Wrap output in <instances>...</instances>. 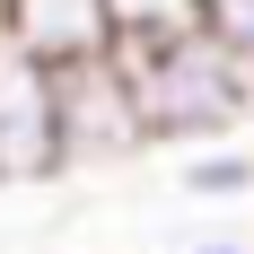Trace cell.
<instances>
[{
    "label": "cell",
    "mask_w": 254,
    "mask_h": 254,
    "mask_svg": "<svg viewBox=\"0 0 254 254\" xmlns=\"http://www.w3.org/2000/svg\"><path fill=\"white\" fill-rule=\"evenodd\" d=\"M114 62L131 79V105H140L149 149H219L254 114V70L228 44H210L202 26L193 35H167V44H123Z\"/></svg>",
    "instance_id": "1"
},
{
    "label": "cell",
    "mask_w": 254,
    "mask_h": 254,
    "mask_svg": "<svg viewBox=\"0 0 254 254\" xmlns=\"http://www.w3.org/2000/svg\"><path fill=\"white\" fill-rule=\"evenodd\" d=\"M62 167V79L0 35V184H53Z\"/></svg>",
    "instance_id": "2"
},
{
    "label": "cell",
    "mask_w": 254,
    "mask_h": 254,
    "mask_svg": "<svg viewBox=\"0 0 254 254\" xmlns=\"http://www.w3.org/2000/svg\"><path fill=\"white\" fill-rule=\"evenodd\" d=\"M53 79H62V167H123V158L149 149L131 79H123L114 53L79 62V70H53Z\"/></svg>",
    "instance_id": "3"
},
{
    "label": "cell",
    "mask_w": 254,
    "mask_h": 254,
    "mask_svg": "<svg viewBox=\"0 0 254 254\" xmlns=\"http://www.w3.org/2000/svg\"><path fill=\"white\" fill-rule=\"evenodd\" d=\"M9 44H26L44 70H79V62L114 53V18H105V0H18Z\"/></svg>",
    "instance_id": "4"
},
{
    "label": "cell",
    "mask_w": 254,
    "mask_h": 254,
    "mask_svg": "<svg viewBox=\"0 0 254 254\" xmlns=\"http://www.w3.org/2000/svg\"><path fill=\"white\" fill-rule=\"evenodd\" d=\"M105 18H114V53H123V44L193 35V26H202V0H105Z\"/></svg>",
    "instance_id": "5"
},
{
    "label": "cell",
    "mask_w": 254,
    "mask_h": 254,
    "mask_svg": "<svg viewBox=\"0 0 254 254\" xmlns=\"http://www.w3.org/2000/svg\"><path fill=\"white\" fill-rule=\"evenodd\" d=\"M176 184L193 193V202H246V193H254V158L219 140V149H193V158H184Z\"/></svg>",
    "instance_id": "6"
},
{
    "label": "cell",
    "mask_w": 254,
    "mask_h": 254,
    "mask_svg": "<svg viewBox=\"0 0 254 254\" xmlns=\"http://www.w3.org/2000/svg\"><path fill=\"white\" fill-rule=\"evenodd\" d=\"M202 35H210V44H228L237 62L254 70V0H202Z\"/></svg>",
    "instance_id": "7"
},
{
    "label": "cell",
    "mask_w": 254,
    "mask_h": 254,
    "mask_svg": "<svg viewBox=\"0 0 254 254\" xmlns=\"http://www.w3.org/2000/svg\"><path fill=\"white\" fill-rule=\"evenodd\" d=\"M176 254H254V237H237V228H202V237H184Z\"/></svg>",
    "instance_id": "8"
},
{
    "label": "cell",
    "mask_w": 254,
    "mask_h": 254,
    "mask_svg": "<svg viewBox=\"0 0 254 254\" xmlns=\"http://www.w3.org/2000/svg\"><path fill=\"white\" fill-rule=\"evenodd\" d=\"M9 9H18V0H0V35H9Z\"/></svg>",
    "instance_id": "9"
},
{
    "label": "cell",
    "mask_w": 254,
    "mask_h": 254,
    "mask_svg": "<svg viewBox=\"0 0 254 254\" xmlns=\"http://www.w3.org/2000/svg\"><path fill=\"white\" fill-rule=\"evenodd\" d=\"M35 254H53V246H35Z\"/></svg>",
    "instance_id": "10"
}]
</instances>
